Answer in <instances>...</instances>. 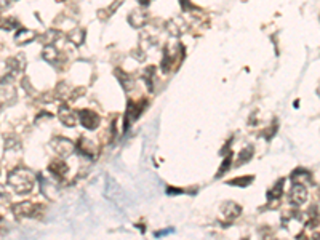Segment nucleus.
<instances>
[{
	"instance_id": "obj_1",
	"label": "nucleus",
	"mask_w": 320,
	"mask_h": 240,
	"mask_svg": "<svg viewBox=\"0 0 320 240\" xmlns=\"http://www.w3.org/2000/svg\"><path fill=\"white\" fill-rule=\"evenodd\" d=\"M7 184L18 196H27V194L32 192L34 186H36V175L32 173V170L26 167H18L11 170L7 175Z\"/></svg>"
},
{
	"instance_id": "obj_2",
	"label": "nucleus",
	"mask_w": 320,
	"mask_h": 240,
	"mask_svg": "<svg viewBox=\"0 0 320 240\" xmlns=\"http://www.w3.org/2000/svg\"><path fill=\"white\" fill-rule=\"evenodd\" d=\"M183 56H184V48L181 43L178 45L168 43L167 47H164V51H162V62H160L162 71L168 74L173 69V62L178 58H183Z\"/></svg>"
},
{
	"instance_id": "obj_3",
	"label": "nucleus",
	"mask_w": 320,
	"mask_h": 240,
	"mask_svg": "<svg viewBox=\"0 0 320 240\" xmlns=\"http://www.w3.org/2000/svg\"><path fill=\"white\" fill-rule=\"evenodd\" d=\"M11 213L20 220L21 218H37V216L43 213V207L39 203L24 200V202H18V203L11 205Z\"/></svg>"
},
{
	"instance_id": "obj_4",
	"label": "nucleus",
	"mask_w": 320,
	"mask_h": 240,
	"mask_svg": "<svg viewBox=\"0 0 320 240\" xmlns=\"http://www.w3.org/2000/svg\"><path fill=\"white\" fill-rule=\"evenodd\" d=\"M50 147L61 159L69 157L75 151V144L69 138H66V136H53L51 141H50Z\"/></svg>"
},
{
	"instance_id": "obj_5",
	"label": "nucleus",
	"mask_w": 320,
	"mask_h": 240,
	"mask_svg": "<svg viewBox=\"0 0 320 240\" xmlns=\"http://www.w3.org/2000/svg\"><path fill=\"white\" fill-rule=\"evenodd\" d=\"M79 120H80V125H82L84 128L90 130V131L96 130L98 127H100V123H101V117L98 116L95 111H91V109L79 111Z\"/></svg>"
},
{
	"instance_id": "obj_6",
	"label": "nucleus",
	"mask_w": 320,
	"mask_h": 240,
	"mask_svg": "<svg viewBox=\"0 0 320 240\" xmlns=\"http://www.w3.org/2000/svg\"><path fill=\"white\" fill-rule=\"evenodd\" d=\"M288 199H290V203L295 205V207H301V205L306 203L307 200V189L304 184L301 182H295L292 186V189L288 192Z\"/></svg>"
},
{
	"instance_id": "obj_7",
	"label": "nucleus",
	"mask_w": 320,
	"mask_h": 240,
	"mask_svg": "<svg viewBox=\"0 0 320 240\" xmlns=\"http://www.w3.org/2000/svg\"><path fill=\"white\" fill-rule=\"evenodd\" d=\"M75 149H79V152L82 154V157L88 159V160H93L96 156H98V147L93 141H90L88 138H80L77 146H75Z\"/></svg>"
},
{
	"instance_id": "obj_8",
	"label": "nucleus",
	"mask_w": 320,
	"mask_h": 240,
	"mask_svg": "<svg viewBox=\"0 0 320 240\" xmlns=\"http://www.w3.org/2000/svg\"><path fill=\"white\" fill-rule=\"evenodd\" d=\"M58 119H60V122L64 125V127L72 128V127H75V123H77L79 114H75L67 104H61V107L58 109Z\"/></svg>"
},
{
	"instance_id": "obj_9",
	"label": "nucleus",
	"mask_w": 320,
	"mask_h": 240,
	"mask_svg": "<svg viewBox=\"0 0 320 240\" xmlns=\"http://www.w3.org/2000/svg\"><path fill=\"white\" fill-rule=\"evenodd\" d=\"M242 213V207L235 202H232V200H226V202L221 205V215H223V218L226 221H234L237 220L238 216Z\"/></svg>"
},
{
	"instance_id": "obj_10",
	"label": "nucleus",
	"mask_w": 320,
	"mask_h": 240,
	"mask_svg": "<svg viewBox=\"0 0 320 240\" xmlns=\"http://www.w3.org/2000/svg\"><path fill=\"white\" fill-rule=\"evenodd\" d=\"M148 20H149V16L144 8H136L128 15V22H130V26L135 27V29H141V27L146 26Z\"/></svg>"
},
{
	"instance_id": "obj_11",
	"label": "nucleus",
	"mask_w": 320,
	"mask_h": 240,
	"mask_svg": "<svg viewBox=\"0 0 320 240\" xmlns=\"http://www.w3.org/2000/svg\"><path fill=\"white\" fill-rule=\"evenodd\" d=\"M16 101V91L11 85H2L0 88V112L5 106H11Z\"/></svg>"
},
{
	"instance_id": "obj_12",
	"label": "nucleus",
	"mask_w": 320,
	"mask_h": 240,
	"mask_svg": "<svg viewBox=\"0 0 320 240\" xmlns=\"http://www.w3.org/2000/svg\"><path fill=\"white\" fill-rule=\"evenodd\" d=\"M48 171L51 175H53V178L55 180H63L64 176L67 175V171H69V165L64 162V160H61V159H56V160H53L50 165H48Z\"/></svg>"
},
{
	"instance_id": "obj_13",
	"label": "nucleus",
	"mask_w": 320,
	"mask_h": 240,
	"mask_svg": "<svg viewBox=\"0 0 320 240\" xmlns=\"http://www.w3.org/2000/svg\"><path fill=\"white\" fill-rule=\"evenodd\" d=\"M36 39H37V32L26 29V27H21V29H18L15 34V43L20 45V47H24V45L32 43Z\"/></svg>"
},
{
	"instance_id": "obj_14",
	"label": "nucleus",
	"mask_w": 320,
	"mask_h": 240,
	"mask_svg": "<svg viewBox=\"0 0 320 240\" xmlns=\"http://www.w3.org/2000/svg\"><path fill=\"white\" fill-rule=\"evenodd\" d=\"M7 67H8V72L15 74V76H18L22 71L26 69V56L24 55H16L13 58H8L7 60Z\"/></svg>"
},
{
	"instance_id": "obj_15",
	"label": "nucleus",
	"mask_w": 320,
	"mask_h": 240,
	"mask_svg": "<svg viewBox=\"0 0 320 240\" xmlns=\"http://www.w3.org/2000/svg\"><path fill=\"white\" fill-rule=\"evenodd\" d=\"M42 58H43L46 62H50V64L56 66L58 62H60V60H61V53L58 51V48L55 47V45H43Z\"/></svg>"
},
{
	"instance_id": "obj_16",
	"label": "nucleus",
	"mask_w": 320,
	"mask_h": 240,
	"mask_svg": "<svg viewBox=\"0 0 320 240\" xmlns=\"http://www.w3.org/2000/svg\"><path fill=\"white\" fill-rule=\"evenodd\" d=\"M85 29H82V27H75L74 31L69 32V42H71L72 45H75V47H80V45H84L85 42Z\"/></svg>"
},
{
	"instance_id": "obj_17",
	"label": "nucleus",
	"mask_w": 320,
	"mask_h": 240,
	"mask_svg": "<svg viewBox=\"0 0 320 240\" xmlns=\"http://www.w3.org/2000/svg\"><path fill=\"white\" fill-rule=\"evenodd\" d=\"M155 66H149L143 71V79L146 82V87L149 91H154V85H155V79H157V72H155Z\"/></svg>"
},
{
	"instance_id": "obj_18",
	"label": "nucleus",
	"mask_w": 320,
	"mask_h": 240,
	"mask_svg": "<svg viewBox=\"0 0 320 240\" xmlns=\"http://www.w3.org/2000/svg\"><path fill=\"white\" fill-rule=\"evenodd\" d=\"M253 154H255V147L253 146H245L243 149L237 154V167H240V165H243V163H247V162H250V159L253 157Z\"/></svg>"
},
{
	"instance_id": "obj_19",
	"label": "nucleus",
	"mask_w": 320,
	"mask_h": 240,
	"mask_svg": "<svg viewBox=\"0 0 320 240\" xmlns=\"http://www.w3.org/2000/svg\"><path fill=\"white\" fill-rule=\"evenodd\" d=\"M283 184H285V180H278L277 184H274L271 187L269 191H267V200H278L282 197L283 194Z\"/></svg>"
},
{
	"instance_id": "obj_20",
	"label": "nucleus",
	"mask_w": 320,
	"mask_h": 240,
	"mask_svg": "<svg viewBox=\"0 0 320 240\" xmlns=\"http://www.w3.org/2000/svg\"><path fill=\"white\" fill-rule=\"evenodd\" d=\"M165 29L170 36L178 37L183 34V24L179 22V20H170V21L165 22Z\"/></svg>"
},
{
	"instance_id": "obj_21",
	"label": "nucleus",
	"mask_w": 320,
	"mask_h": 240,
	"mask_svg": "<svg viewBox=\"0 0 320 240\" xmlns=\"http://www.w3.org/2000/svg\"><path fill=\"white\" fill-rule=\"evenodd\" d=\"M115 74H117V77H119L120 83H122V87H124L125 91H130L133 87H135V79H133L131 76H128V74H125L124 71H122V74H120L119 69L115 71Z\"/></svg>"
},
{
	"instance_id": "obj_22",
	"label": "nucleus",
	"mask_w": 320,
	"mask_h": 240,
	"mask_svg": "<svg viewBox=\"0 0 320 240\" xmlns=\"http://www.w3.org/2000/svg\"><path fill=\"white\" fill-rule=\"evenodd\" d=\"M5 151H10V152H18L21 151V141L16 138V136H7L5 138Z\"/></svg>"
},
{
	"instance_id": "obj_23",
	"label": "nucleus",
	"mask_w": 320,
	"mask_h": 240,
	"mask_svg": "<svg viewBox=\"0 0 320 240\" xmlns=\"http://www.w3.org/2000/svg\"><path fill=\"white\" fill-rule=\"evenodd\" d=\"M58 39H60V31L48 29L42 37H40V42H42L43 45H55V42Z\"/></svg>"
},
{
	"instance_id": "obj_24",
	"label": "nucleus",
	"mask_w": 320,
	"mask_h": 240,
	"mask_svg": "<svg viewBox=\"0 0 320 240\" xmlns=\"http://www.w3.org/2000/svg\"><path fill=\"white\" fill-rule=\"evenodd\" d=\"M304 180L306 181H311V173L306 170H296L293 171L292 175V181L293 182H301V184H304Z\"/></svg>"
},
{
	"instance_id": "obj_25",
	"label": "nucleus",
	"mask_w": 320,
	"mask_h": 240,
	"mask_svg": "<svg viewBox=\"0 0 320 240\" xmlns=\"http://www.w3.org/2000/svg\"><path fill=\"white\" fill-rule=\"evenodd\" d=\"M255 178L253 176H240V178H235V180H229L228 184L229 186H237V187H248V184L252 182Z\"/></svg>"
},
{
	"instance_id": "obj_26",
	"label": "nucleus",
	"mask_w": 320,
	"mask_h": 240,
	"mask_svg": "<svg viewBox=\"0 0 320 240\" xmlns=\"http://www.w3.org/2000/svg\"><path fill=\"white\" fill-rule=\"evenodd\" d=\"M20 26V22L15 18H8V20H0V29L2 31H13Z\"/></svg>"
},
{
	"instance_id": "obj_27",
	"label": "nucleus",
	"mask_w": 320,
	"mask_h": 240,
	"mask_svg": "<svg viewBox=\"0 0 320 240\" xmlns=\"http://www.w3.org/2000/svg\"><path fill=\"white\" fill-rule=\"evenodd\" d=\"M231 162H232V152L226 154V157H224V160H223V163H221V167H219V170H218L216 178H219V176H223V171H228V170H229Z\"/></svg>"
},
{
	"instance_id": "obj_28",
	"label": "nucleus",
	"mask_w": 320,
	"mask_h": 240,
	"mask_svg": "<svg viewBox=\"0 0 320 240\" xmlns=\"http://www.w3.org/2000/svg\"><path fill=\"white\" fill-rule=\"evenodd\" d=\"M7 203H10V194L0 184V205H7Z\"/></svg>"
},
{
	"instance_id": "obj_29",
	"label": "nucleus",
	"mask_w": 320,
	"mask_h": 240,
	"mask_svg": "<svg viewBox=\"0 0 320 240\" xmlns=\"http://www.w3.org/2000/svg\"><path fill=\"white\" fill-rule=\"evenodd\" d=\"M179 5L184 11H191V10H195V5L191 2V0H179Z\"/></svg>"
},
{
	"instance_id": "obj_30",
	"label": "nucleus",
	"mask_w": 320,
	"mask_h": 240,
	"mask_svg": "<svg viewBox=\"0 0 320 240\" xmlns=\"http://www.w3.org/2000/svg\"><path fill=\"white\" fill-rule=\"evenodd\" d=\"M11 3H13V0H0V11L7 10Z\"/></svg>"
},
{
	"instance_id": "obj_31",
	"label": "nucleus",
	"mask_w": 320,
	"mask_h": 240,
	"mask_svg": "<svg viewBox=\"0 0 320 240\" xmlns=\"http://www.w3.org/2000/svg\"><path fill=\"white\" fill-rule=\"evenodd\" d=\"M138 3L144 8V7H148V5L150 3V0H138Z\"/></svg>"
},
{
	"instance_id": "obj_32",
	"label": "nucleus",
	"mask_w": 320,
	"mask_h": 240,
	"mask_svg": "<svg viewBox=\"0 0 320 240\" xmlns=\"http://www.w3.org/2000/svg\"><path fill=\"white\" fill-rule=\"evenodd\" d=\"M317 95H319V96H320V87H319V88H317Z\"/></svg>"
},
{
	"instance_id": "obj_33",
	"label": "nucleus",
	"mask_w": 320,
	"mask_h": 240,
	"mask_svg": "<svg viewBox=\"0 0 320 240\" xmlns=\"http://www.w3.org/2000/svg\"><path fill=\"white\" fill-rule=\"evenodd\" d=\"M0 221H2V216H0Z\"/></svg>"
},
{
	"instance_id": "obj_34",
	"label": "nucleus",
	"mask_w": 320,
	"mask_h": 240,
	"mask_svg": "<svg viewBox=\"0 0 320 240\" xmlns=\"http://www.w3.org/2000/svg\"><path fill=\"white\" fill-rule=\"evenodd\" d=\"M13 2H16V0H13Z\"/></svg>"
}]
</instances>
